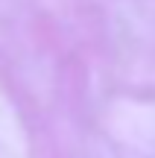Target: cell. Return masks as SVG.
Segmentation results:
<instances>
[]
</instances>
